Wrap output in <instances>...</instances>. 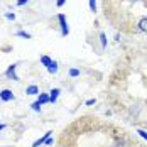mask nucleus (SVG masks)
I'll list each match as a JSON object with an SVG mask.
<instances>
[{
    "label": "nucleus",
    "instance_id": "nucleus-1",
    "mask_svg": "<svg viewBox=\"0 0 147 147\" xmlns=\"http://www.w3.org/2000/svg\"><path fill=\"white\" fill-rule=\"evenodd\" d=\"M58 20H59V27H61V36H68L69 34V27H68V20L64 14H58Z\"/></svg>",
    "mask_w": 147,
    "mask_h": 147
},
{
    "label": "nucleus",
    "instance_id": "nucleus-2",
    "mask_svg": "<svg viewBox=\"0 0 147 147\" xmlns=\"http://www.w3.org/2000/svg\"><path fill=\"white\" fill-rule=\"evenodd\" d=\"M14 98H15V95H14L12 90H9V88L0 90V100H2V102H12Z\"/></svg>",
    "mask_w": 147,
    "mask_h": 147
},
{
    "label": "nucleus",
    "instance_id": "nucleus-3",
    "mask_svg": "<svg viewBox=\"0 0 147 147\" xmlns=\"http://www.w3.org/2000/svg\"><path fill=\"white\" fill-rule=\"evenodd\" d=\"M15 69H17V64H10V66H9V69L5 71V76H7V78H10V80H14V81H20V78L17 76Z\"/></svg>",
    "mask_w": 147,
    "mask_h": 147
},
{
    "label": "nucleus",
    "instance_id": "nucleus-4",
    "mask_svg": "<svg viewBox=\"0 0 147 147\" xmlns=\"http://www.w3.org/2000/svg\"><path fill=\"white\" fill-rule=\"evenodd\" d=\"M26 93H27V95H37V93H39V86H36V85H29V86L26 88Z\"/></svg>",
    "mask_w": 147,
    "mask_h": 147
},
{
    "label": "nucleus",
    "instance_id": "nucleus-5",
    "mask_svg": "<svg viewBox=\"0 0 147 147\" xmlns=\"http://www.w3.org/2000/svg\"><path fill=\"white\" fill-rule=\"evenodd\" d=\"M47 71H49V73H58V63H56V61H53V63H51V66H49V68H47Z\"/></svg>",
    "mask_w": 147,
    "mask_h": 147
},
{
    "label": "nucleus",
    "instance_id": "nucleus-6",
    "mask_svg": "<svg viewBox=\"0 0 147 147\" xmlns=\"http://www.w3.org/2000/svg\"><path fill=\"white\" fill-rule=\"evenodd\" d=\"M58 95H59V90H58V88H54L53 91H51V96H49V102H56V98H58Z\"/></svg>",
    "mask_w": 147,
    "mask_h": 147
},
{
    "label": "nucleus",
    "instance_id": "nucleus-7",
    "mask_svg": "<svg viewBox=\"0 0 147 147\" xmlns=\"http://www.w3.org/2000/svg\"><path fill=\"white\" fill-rule=\"evenodd\" d=\"M37 102L41 103V105H42V103H47V102H49V96H47L46 93H41V95H39V100H37Z\"/></svg>",
    "mask_w": 147,
    "mask_h": 147
},
{
    "label": "nucleus",
    "instance_id": "nucleus-8",
    "mask_svg": "<svg viewBox=\"0 0 147 147\" xmlns=\"http://www.w3.org/2000/svg\"><path fill=\"white\" fill-rule=\"evenodd\" d=\"M41 63H42L44 66H47V68H49L53 61H51V58H47V56H42V58H41Z\"/></svg>",
    "mask_w": 147,
    "mask_h": 147
},
{
    "label": "nucleus",
    "instance_id": "nucleus-9",
    "mask_svg": "<svg viewBox=\"0 0 147 147\" xmlns=\"http://www.w3.org/2000/svg\"><path fill=\"white\" fill-rule=\"evenodd\" d=\"M15 36H19V37H24V39H30V34L24 32V30H19V32H15Z\"/></svg>",
    "mask_w": 147,
    "mask_h": 147
},
{
    "label": "nucleus",
    "instance_id": "nucleus-10",
    "mask_svg": "<svg viewBox=\"0 0 147 147\" xmlns=\"http://www.w3.org/2000/svg\"><path fill=\"white\" fill-rule=\"evenodd\" d=\"M90 9H91L93 14L96 12V0H90Z\"/></svg>",
    "mask_w": 147,
    "mask_h": 147
},
{
    "label": "nucleus",
    "instance_id": "nucleus-11",
    "mask_svg": "<svg viewBox=\"0 0 147 147\" xmlns=\"http://www.w3.org/2000/svg\"><path fill=\"white\" fill-rule=\"evenodd\" d=\"M32 110H34V112H41V103L34 102V103H32Z\"/></svg>",
    "mask_w": 147,
    "mask_h": 147
},
{
    "label": "nucleus",
    "instance_id": "nucleus-12",
    "mask_svg": "<svg viewBox=\"0 0 147 147\" xmlns=\"http://www.w3.org/2000/svg\"><path fill=\"white\" fill-rule=\"evenodd\" d=\"M100 41H102V46L105 47V46H107V41H105V34H103V32H100Z\"/></svg>",
    "mask_w": 147,
    "mask_h": 147
},
{
    "label": "nucleus",
    "instance_id": "nucleus-13",
    "mask_svg": "<svg viewBox=\"0 0 147 147\" xmlns=\"http://www.w3.org/2000/svg\"><path fill=\"white\" fill-rule=\"evenodd\" d=\"M29 0H17V7H22V5H26Z\"/></svg>",
    "mask_w": 147,
    "mask_h": 147
},
{
    "label": "nucleus",
    "instance_id": "nucleus-14",
    "mask_svg": "<svg viewBox=\"0 0 147 147\" xmlns=\"http://www.w3.org/2000/svg\"><path fill=\"white\" fill-rule=\"evenodd\" d=\"M5 17H7L9 20H14V19H15V14H9V12H7V14H5Z\"/></svg>",
    "mask_w": 147,
    "mask_h": 147
},
{
    "label": "nucleus",
    "instance_id": "nucleus-15",
    "mask_svg": "<svg viewBox=\"0 0 147 147\" xmlns=\"http://www.w3.org/2000/svg\"><path fill=\"white\" fill-rule=\"evenodd\" d=\"M64 2H66V0H56V5H58L59 9H61V7L64 5Z\"/></svg>",
    "mask_w": 147,
    "mask_h": 147
},
{
    "label": "nucleus",
    "instance_id": "nucleus-16",
    "mask_svg": "<svg viewBox=\"0 0 147 147\" xmlns=\"http://www.w3.org/2000/svg\"><path fill=\"white\" fill-rule=\"evenodd\" d=\"M69 74H71V76H78V74H80V71H76V69H71V71H69Z\"/></svg>",
    "mask_w": 147,
    "mask_h": 147
},
{
    "label": "nucleus",
    "instance_id": "nucleus-17",
    "mask_svg": "<svg viewBox=\"0 0 147 147\" xmlns=\"http://www.w3.org/2000/svg\"><path fill=\"white\" fill-rule=\"evenodd\" d=\"M3 129H5V125H3V123H0V130H3Z\"/></svg>",
    "mask_w": 147,
    "mask_h": 147
},
{
    "label": "nucleus",
    "instance_id": "nucleus-18",
    "mask_svg": "<svg viewBox=\"0 0 147 147\" xmlns=\"http://www.w3.org/2000/svg\"><path fill=\"white\" fill-rule=\"evenodd\" d=\"M146 85H147V80H146Z\"/></svg>",
    "mask_w": 147,
    "mask_h": 147
}]
</instances>
